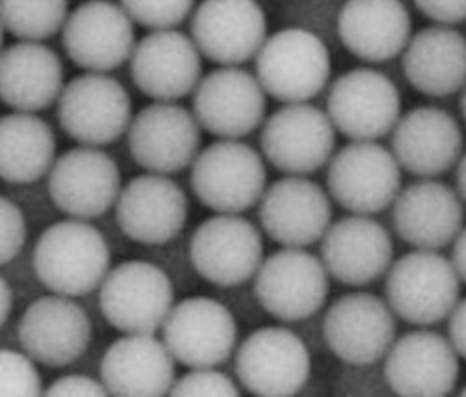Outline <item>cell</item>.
<instances>
[{
    "mask_svg": "<svg viewBox=\"0 0 466 397\" xmlns=\"http://www.w3.org/2000/svg\"><path fill=\"white\" fill-rule=\"evenodd\" d=\"M457 172H455V183H457V192L462 198V202L466 204V151L459 158L457 163Z\"/></svg>",
    "mask_w": 466,
    "mask_h": 397,
    "instance_id": "43",
    "label": "cell"
},
{
    "mask_svg": "<svg viewBox=\"0 0 466 397\" xmlns=\"http://www.w3.org/2000/svg\"><path fill=\"white\" fill-rule=\"evenodd\" d=\"M267 15L258 0H202L192 14L190 37L204 58L241 66L258 56L267 36Z\"/></svg>",
    "mask_w": 466,
    "mask_h": 397,
    "instance_id": "22",
    "label": "cell"
},
{
    "mask_svg": "<svg viewBox=\"0 0 466 397\" xmlns=\"http://www.w3.org/2000/svg\"><path fill=\"white\" fill-rule=\"evenodd\" d=\"M401 170L392 149L377 140H353L330 158L329 194L349 213L377 215L396 202L401 190Z\"/></svg>",
    "mask_w": 466,
    "mask_h": 397,
    "instance_id": "6",
    "label": "cell"
},
{
    "mask_svg": "<svg viewBox=\"0 0 466 397\" xmlns=\"http://www.w3.org/2000/svg\"><path fill=\"white\" fill-rule=\"evenodd\" d=\"M239 386L226 373L213 368H192L176 379L170 395H239Z\"/></svg>",
    "mask_w": 466,
    "mask_h": 397,
    "instance_id": "36",
    "label": "cell"
},
{
    "mask_svg": "<svg viewBox=\"0 0 466 397\" xmlns=\"http://www.w3.org/2000/svg\"><path fill=\"white\" fill-rule=\"evenodd\" d=\"M56 161V137L35 112L14 110L0 122V174L12 185L42 179Z\"/></svg>",
    "mask_w": 466,
    "mask_h": 397,
    "instance_id": "32",
    "label": "cell"
},
{
    "mask_svg": "<svg viewBox=\"0 0 466 397\" xmlns=\"http://www.w3.org/2000/svg\"><path fill=\"white\" fill-rule=\"evenodd\" d=\"M239 329L233 313L209 297L174 304L163 325V341L187 368H215L236 351Z\"/></svg>",
    "mask_w": 466,
    "mask_h": 397,
    "instance_id": "18",
    "label": "cell"
},
{
    "mask_svg": "<svg viewBox=\"0 0 466 397\" xmlns=\"http://www.w3.org/2000/svg\"><path fill=\"white\" fill-rule=\"evenodd\" d=\"M3 25L23 42H44L58 34L69 15L67 0H0Z\"/></svg>",
    "mask_w": 466,
    "mask_h": 397,
    "instance_id": "33",
    "label": "cell"
},
{
    "mask_svg": "<svg viewBox=\"0 0 466 397\" xmlns=\"http://www.w3.org/2000/svg\"><path fill=\"white\" fill-rule=\"evenodd\" d=\"M197 0H122L131 19L149 30L176 28L194 10Z\"/></svg>",
    "mask_w": 466,
    "mask_h": 397,
    "instance_id": "35",
    "label": "cell"
},
{
    "mask_svg": "<svg viewBox=\"0 0 466 397\" xmlns=\"http://www.w3.org/2000/svg\"><path fill=\"white\" fill-rule=\"evenodd\" d=\"M35 361L25 351L3 349L0 352V393L5 397H30L44 393Z\"/></svg>",
    "mask_w": 466,
    "mask_h": 397,
    "instance_id": "34",
    "label": "cell"
},
{
    "mask_svg": "<svg viewBox=\"0 0 466 397\" xmlns=\"http://www.w3.org/2000/svg\"><path fill=\"white\" fill-rule=\"evenodd\" d=\"M461 282L451 260L439 250L416 249L388 269L384 295L400 320L431 327L451 315L461 300Z\"/></svg>",
    "mask_w": 466,
    "mask_h": 397,
    "instance_id": "2",
    "label": "cell"
},
{
    "mask_svg": "<svg viewBox=\"0 0 466 397\" xmlns=\"http://www.w3.org/2000/svg\"><path fill=\"white\" fill-rule=\"evenodd\" d=\"M321 260L336 282L368 286L392 267L394 243L371 215L353 213L330 224L321 239Z\"/></svg>",
    "mask_w": 466,
    "mask_h": 397,
    "instance_id": "25",
    "label": "cell"
},
{
    "mask_svg": "<svg viewBox=\"0 0 466 397\" xmlns=\"http://www.w3.org/2000/svg\"><path fill=\"white\" fill-rule=\"evenodd\" d=\"M188 260L206 282L236 288L261 267L263 237L241 213H217L194 229Z\"/></svg>",
    "mask_w": 466,
    "mask_h": 397,
    "instance_id": "10",
    "label": "cell"
},
{
    "mask_svg": "<svg viewBox=\"0 0 466 397\" xmlns=\"http://www.w3.org/2000/svg\"><path fill=\"white\" fill-rule=\"evenodd\" d=\"M392 222L407 245L442 250L453 245L464 228V202L455 188L437 178H420L400 190L392 204Z\"/></svg>",
    "mask_w": 466,
    "mask_h": 397,
    "instance_id": "24",
    "label": "cell"
},
{
    "mask_svg": "<svg viewBox=\"0 0 466 397\" xmlns=\"http://www.w3.org/2000/svg\"><path fill=\"white\" fill-rule=\"evenodd\" d=\"M464 135L448 110L416 107L401 114L392 131V151L405 172L416 178H441L457 167Z\"/></svg>",
    "mask_w": 466,
    "mask_h": 397,
    "instance_id": "27",
    "label": "cell"
},
{
    "mask_svg": "<svg viewBox=\"0 0 466 397\" xmlns=\"http://www.w3.org/2000/svg\"><path fill=\"white\" fill-rule=\"evenodd\" d=\"M330 274L321 258L304 249L284 247L267 256L254 276L261 308L284 323L304 321L327 302Z\"/></svg>",
    "mask_w": 466,
    "mask_h": 397,
    "instance_id": "8",
    "label": "cell"
},
{
    "mask_svg": "<svg viewBox=\"0 0 466 397\" xmlns=\"http://www.w3.org/2000/svg\"><path fill=\"white\" fill-rule=\"evenodd\" d=\"M414 6L435 25L455 26L466 21V0H414Z\"/></svg>",
    "mask_w": 466,
    "mask_h": 397,
    "instance_id": "38",
    "label": "cell"
},
{
    "mask_svg": "<svg viewBox=\"0 0 466 397\" xmlns=\"http://www.w3.org/2000/svg\"><path fill=\"white\" fill-rule=\"evenodd\" d=\"M114 209L116 224L127 239L159 247L176 239L185 228L188 198L172 178L147 172L122 188Z\"/></svg>",
    "mask_w": 466,
    "mask_h": 397,
    "instance_id": "23",
    "label": "cell"
},
{
    "mask_svg": "<svg viewBox=\"0 0 466 397\" xmlns=\"http://www.w3.org/2000/svg\"><path fill=\"white\" fill-rule=\"evenodd\" d=\"M56 116L71 140L103 148L127 133L133 122V101L114 76L86 71L64 87L56 101Z\"/></svg>",
    "mask_w": 466,
    "mask_h": 397,
    "instance_id": "7",
    "label": "cell"
},
{
    "mask_svg": "<svg viewBox=\"0 0 466 397\" xmlns=\"http://www.w3.org/2000/svg\"><path fill=\"white\" fill-rule=\"evenodd\" d=\"M64 87V64L44 42L19 39L5 49L0 60V97L12 110H46L58 101Z\"/></svg>",
    "mask_w": 466,
    "mask_h": 397,
    "instance_id": "31",
    "label": "cell"
},
{
    "mask_svg": "<svg viewBox=\"0 0 466 397\" xmlns=\"http://www.w3.org/2000/svg\"><path fill=\"white\" fill-rule=\"evenodd\" d=\"M461 114L466 122V87L462 88V96H461Z\"/></svg>",
    "mask_w": 466,
    "mask_h": 397,
    "instance_id": "44",
    "label": "cell"
},
{
    "mask_svg": "<svg viewBox=\"0 0 466 397\" xmlns=\"http://www.w3.org/2000/svg\"><path fill=\"white\" fill-rule=\"evenodd\" d=\"M448 320V338L461 359L466 361V299L457 302Z\"/></svg>",
    "mask_w": 466,
    "mask_h": 397,
    "instance_id": "40",
    "label": "cell"
},
{
    "mask_svg": "<svg viewBox=\"0 0 466 397\" xmlns=\"http://www.w3.org/2000/svg\"><path fill=\"white\" fill-rule=\"evenodd\" d=\"M336 26L343 47L370 64L403 55L412 37V19L403 0H345Z\"/></svg>",
    "mask_w": 466,
    "mask_h": 397,
    "instance_id": "28",
    "label": "cell"
},
{
    "mask_svg": "<svg viewBox=\"0 0 466 397\" xmlns=\"http://www.w3.org/2000/svg\"><path fill=\"white\" fill-rule=\"evenodd\" d=\"M131 81L153 101H177L202 81V53L194 39L176 28L151 30L129 60Z\"/></svg>",
    "mask_w": 466,
    "mask_h": 397,
    "instance_id": "19",
    "label": "cell"
},
{
    "mask_svg": "<svg viewBox=\"0 0 466 397\" xmlns=\"http://www.w3.org/2000/svg\"><path fill=\"white\" fill-rule=\"evenodd\" d=\"M263 231L280 247L306 249L323 239L332 224L330 194L306 176H286L259 200Z\"/></svg>",
    "mask_w": 466,
    "mask_h": 397,
    "instance_id": "21",
    "label": "cell"
},
{
    "mask_svg": "<svg viewBox=\"0 0 466 397\" xmlns=\"http://www.w3.org/2000/svg\"><path fill=\"white\" fill-rule=\"evenodd\" d=\"M99 308L116 331L155 334L174 308V286L161 267L127 260L110 269L99 286Z\"/></svg>",
    "mask_w": 466,
    "mask_h": 397,
    "instance_id": "5",
    "label": "cell"
},
{
    "mask_svg": "<svg viewBox=\"0 0 466 397\" xmlns=\"http://www.w3.org/2000/svg\"><path fill=\"white\" fill-rule=\"evenodd\" d=\"M34 272L49 291L83 297L97 290L110 270V249L88 220L51 224L34 247Z\"/></svg>",
    "mask_w": 466,
    "mask_h": 397,
    "instance_id": "1",
    "label": "cell"
},
{
    "mask_svg": "<svg viewBox=\"0 0 466 397\" xmlns=\"http://www.w3.org/2000/svg\"><path fill=\"white\" fill-rule=\"evenodd\" d=\"M461 395H466V388H462V392H461Z\"/></svg>",
    "mask_w": 466,
    "mask_h": 397,
    "instance_id": "45",
    "label": "cell"
},
{
    "mask_svg": "<svg viewBox=\"0 0 466 397\" xmlns=\"http://www.w3.org/2000/svg\"><path fill=\"white\" fill-rule=\"evenodd\" d=\"M327 112L336 131L349 140H379L400 122L401 94L382 71L355 67L332 83Z\"/></svg>",
    "mask_w": 466,
    "mask_h": 397,
    "instance_id": "12",
    "label": "cell"
},
{
    "mask_svg": "<svg viewBox=\"0 0 466 397\" xmlns=\"http://www.w3.org/2000/svg\"><path fill=\"white\" fill-rule=\"evenodd\" d=\"M407 83L421 96L442 99L466 87V36L448 25L416 32L403 51Z\"/></svg>",
    "mask_w": 466,
    "mask_h": 397,
    "instance_id": "30",
    "label": "cell"
},
{
    "mask_svg": "<svg viewBox=\"0 0 466 397\" xmlns=\"http://www.w3.org/2000/svg\"><path fill=\"white\" fill-rule=\"evenodd\" d=\"M197 200L215 213H245L267 188L263 157L239 138H220L200 149L190 167Z\"/></svg>",
    "mask_w": 466,
    "mask_h": 397,
    "instance_id": "4",
    "label": "cell"
},
{
    "mask_svg": "<svg viewBox=\"0 0 466 397\" xmlns=\"http://www.w3.org/2000/svg\"><path fill=\"white\" fill-rule=\"evenodd\" d=\"M21 349L47 368L79 361L92 341V321L73 297L46 295L34 300L17 325Z\"/></svg>",
    "mask_w": 466,
    "mask_h": 397,
    "instance_id": "20",
    "label": "cell"
},
{
    "mask_svg": "<svg viewBox=\"0 0 466 397\" xmlns=\"http://www.w3.org/2000/svg\"><path fill=\"white\" fill-rule=\"evenodd\" d=\"M451 261L461 276V280L466 284V228L461 229V233L457 235V239L453 241V254H451Z\"/></svg>",
    "mask_w": 466,
    "mask_h": 397,
    "instance_id": "41",
    "label": "cell"
},
{
    "mask_svg": "<svg viewBox=\"0 0 466 397\" xmlns=\"http://www.w3.org/2000/svg\"><path fill=\"white\" fill-rule=\"evenodd\" d=\"M49 196L67 217L92 220L116 206L122 172L114 158L96 146L64 151L49 172Z\"/></svg>",
    "mask_w": 466,
    "mask_h": 397,
    "instance_id": "16",
    "label": "cell"
},
{
    "mask_svg": "<svg viewBox=\"0 0 466 397\" xmlns=\"http://www.w3.org/2000/svg\"><path fill=\"white\" fill-rule=\"evenodd\" d=\"M3 222H0V228H3V243H0V260H3V265H8L14 261L25 243H26V219L21 208L12 202L10 198H3Z\"/></svg>",
    "mask_w": 466,
    "mask_h": 397,
    "instance_id": "37",
    "label": "cell"
},
{
    "mask_svg": "<svg viewBox=\"0 0 466 397\" xmlns=\"http://www.w3.org/2000/svg\"><path fill=\"white\" fill-rule=\"evenodd\" d=\"M459 359L450 338L431 331L407 332L384 356V379L400 395H446L459 381Z\"/></svg>",
    "mask_w": 466,
    "mask_h": 397,
    "instance_id": "26",
    "label": "cell"
},
{
    "mask_svg": "<svg viewBox=\"0 0 466 397\" xmlns=\"http://www.w3.org/2000/svg\"><path fill=\"white\" fill-rule=\"evenodd\" d=\"M309 372L312 361L306 343L284 327H263L250 332L236 354L239 384L254 395H295L306 386Z\"/></svg>",
    "mask_w": 466,
    "mask_h": 397,
    "instance_id": "14",
    "label": "cell"
},
{
    "mask_svg": "<svg viewBox=\"0 0 466 397\" xmlns=\"http://www.w3.org/2000/svg\"><path fill=\"white\" fill-rule=\"evenodd\" d=\"M0 323L6 325L8 317L14 310V304H15V297H14V290L10 288L6 276H3V282H0Z\"/></svg>",
    "mask_w": 466,
    "mask_h": 397,
    "instance_id": "42",
    "label": "cell"
},
{
    "mask_svg": "<svg viewBox=\"0 0 466 397\" xmlns=\"http://www.w3.org/2000/svg\"><path fill=\"white\" fill-rule=\"evenodd\" d=\"M332 73L323 39L306 28L270 34L256 56V76L267 96L280 103H306L318 97Z\"/></svg>",
    "mask_w": 466,
    "mask_h": 397,
    "instance_id": "3",
    "label": "cell"
},
{
    "mask_svg": "<svg viewBox=\"0 0 466 397\" xmlns=\"http://www.w3.org/2000/svg\"><path fill=\"white\" fill-rule=\"evenodd\" d=\"M202 127L194 112L177 101L146 105L127 129V149L133 161L151 174H177L197 161Z\"/></svg>",
    "mask_w": 466,
    "mask_h": 397,
    "instance_id": "11",
    "label": "cell"
},
{
    "mask_svg": "<svg viewBox=\"0 0 466 397\" xmlns=\"http://www.w3.org/2000/svg\"><path fill=\"white\" fill-rule=\"evenodd\" d=\"M46 395H106L103 381L86 375H64L55 379L44 392Z\"/></svg>",
    "mask_w": 466,
    "mask_h": 397,
    "instance_id": "39",
    "label": "cell"
},
{
    "mask_svg": "<svg viewBox=\"0 0 466 397\" xmlns=\"http://www.w3.org/2000/svg\"><path fill=\"white\" fill-rule=\"evenodd\" d=\"M176 359L155 334H126L108 345L101 359V381L112 395H170Z\"/></svg>",
    "mask_w": 466,
    "mask_h": 397,
    "instance_id": "29",
    "label": "cell"
},
{
    "mask_svg": "<svg viewBox=\"0 0 466 397\" xmlns=\"http://www.w3.org/2000/svg\"><path fill=\"white\" fill-rule=\"evenodd\" d=\"M323 338L341 362L357 368L371 366L384 359L396 341V313L373 293H347L327 310Z\"/></svg>",
    "mask_w": 466,
    "mask_h": 397,
    "instance_id": "13",
    "label": "cell"
},
{
    "mask_svg": "<svg viewBox=\"0 0 466 397\" xmlns=\"http://www.w3.org/2000/svg\"><path fill=\"white\" fill-rule=\"evenodd\" d=\"M135 25L122 5L86 0L69 12L62 28V46L75 66L108 73L131 60L137 47Z\"/></svg>",
    "mask_w": 466,
    "mask_h": 397,
    "instance_id": "17",
    "label": "cell"
},
{
    "mask_svg": "<svg viewBox=\"0 0 466 397\" xmlns=\"http://www.w3.org/2000/svg\"><path fill=\"white\" fill-rule=\"evenodd\" d=\"M259 142L263 157L277 170L308 176L330 163L336 127L329 112L312 103H284L263 122Z\"/></svg>",
    "mask_w": 466,
    "mask_h": 397,
    "instance_id": "9",
    "label": "cell"
},
{
    "mask_svg": "<svg viewBox=\"0 0 466 397\" xmlns=\"http://www.w3.org/2000/svg\"><path fill=\"white\" fill-rule=\"evenodd\" d=\"M192 112L209 135L243 138L263 124L267 92L250 71L220 66L202 76L192 94Z\"/></svg>",
    "mask_w": 466,
    "mask_h": 397,
    "instance_id": "15",
    "label": "cell"
}]
</instances>
